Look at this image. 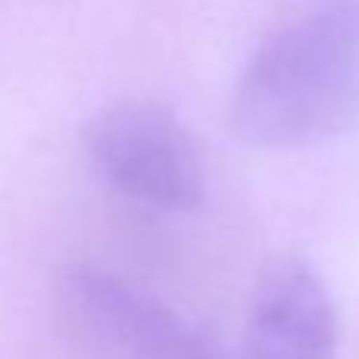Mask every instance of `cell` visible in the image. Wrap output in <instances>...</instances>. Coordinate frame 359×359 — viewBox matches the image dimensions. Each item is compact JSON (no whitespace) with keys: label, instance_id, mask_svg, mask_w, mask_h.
<instances>
[{"label":"cell","instance_id":"obj_1","mask_svg":"<svg viewBox=\"0 0 359 359\" xmlns=\"http://www.w3.org/2000/svg\"><path fill=\"white\" fill-rule=\"evenodd\" d=\"M229 128L261 149H296L359 128V0H327L280 26L238 70Z\"/></svg>","mask_w":359,"mask_h":359},{"label":"cell","instance_id":"obj_2","mask_svg":"<svg viewBox=\"0 0 359 359\" xmlns=\"http://www.w3.org/2000/svg\"><path fill=\"white\" fill-rule=\"evenodd\" d=\"M83 149L95 175L124 201L159 213L201 207L207 172L188 124L163 102L121 99L83 124Z\"/></svg>","mask_w":359,"mask_h":359},{"label":"cell","instance_id":"obj_3","mask_svg":"<svg viewBox=\"0 0 359 359\" xmlns=\"http://www.w3.org/2000/svg\"><path fill=\"white\" fill-rule=\"evenodd\" d=\"M55 312L80 359H232L153 292L93 264L57 277Z\"/></svg>","mask_w":359,"mask_h":359},{"label":"cell","instance_id":"obj_4","mask_svg":"<svg viewBox=\"0 0 359 359\" xmlns=\"http://www.w3.org/2000/svg\"><path fill=\"white\" fill-rule=\"evenodd\" d=\"M337 346L340 312L325 273L305 258H277L251 296L242 359H337Z\"/></svg>","mask_w":359,"mask_h":359}]
</instances>
